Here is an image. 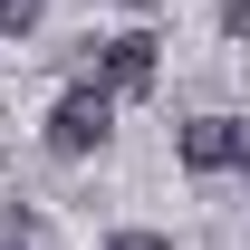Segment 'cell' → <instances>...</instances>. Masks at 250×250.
I'll use <instances>...</instances> for the list:
<instances>
[{
	"label": "cell",
	"instance_id": "obj_1",
	"mask_svg": "<svg viewBox=\"0 0 250 250\" xmlns=\"http://www.w3.org/2000/svg\"><path fill=\"white\" fill-rule=\"evenodd\" d=\"M106 135H116V96L96 87V77H87V87H67L58 106H48V154H67V164H87L96 145H106Z\"/></svg>",
	"mask_w": 250,
	"mask_h": 250
},
{
	"label": "cell",
	"instance_id": "obj_2",
	"mask_svg": "<svg viewBox=\"0 0 250 250\" xmlns=\"http://www.w3.org/2000/svg\"><path fill=\"white\" fill-rule=\"evenodd\" d=\"M173 154H183V173H231V164L250 154V125L241 116H192L183 135H173Z\"/></svg>",
	"mask_w": 250,
	"mask_h": 250
},
{
	"label": "cell",
	"instance_id": "obj_4",
	"mask_svg": "<svg viewBox=\"0 0 250 250\" xmlns=\"http://www.w3.org/2000/svg\"><path fill=\"white\" fill-rule=\"evenodd\" d=\"M39 10H48V0H0V39H29Z\"/></svg>",
	"mask_w": 250,
	"mask_h": 250
},
{
	"label": "cell",
	"instance_id": "obj_3",
	"mask_svg": "<svg viewBox=\"0 0 250 250\" xmlns=\"http://www.w3.org/2000/svg\"><path fill=\"white\" fill-rule=\"evenodd\" d=\"M154 39H145V29H125V39H106V48H96V67H87V77H96V87H106V96H145V87H154Z\"/></svg>",
	"mask_w": 250,
	"mask_h": 250
},
{
	"label": "cell",
	"instance_id": "obj_5",
	"mask_svg": "<svg viewBox=\"0 0 250 250\" xmlns=\"http://www.w3.org/2000/svg\"><path fill=\"white\" fill-rule=\"evenodd\" d=\"M106 250H173V241H164V231H116Z\"/></svg>",
	"mask_w": 250,
	"mask_h": 250
},
{
	"label": "cell",
	"instance_id": "obj_6",
	"mask_svg": "<svg viewBox=\"0 0 250 250\" xmlns=\"http://www.w3.org/2000/svg\"><path fill=\"white\" fill-rule=\"evenodd\" d=\"M221 29H231V39H250V0H231V10H221Z\"/></svg>",
	"mask_w": 250,
	"mask_h": 250
}]
</instances>
